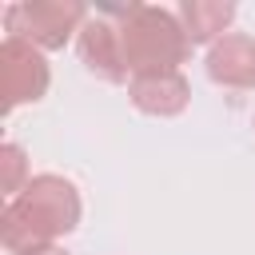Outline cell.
Segmentation results:
<instances>
[{
    "mask_svg": "<svg viewBox=\"0 0 255 255\" xmlns=\"http://www.w3.org/2000/svg\"><path fill=\"white\" fill-rule=\"evenodd\" d=\"M28 255H72V251H64V247L52 243V247H36V251H28Z\"/></svg>",
    "mask_w": 255,
    "mask_h": 255,
    "instance_id": "cell-10",
    "label": "cell"
},
{
    "mask_svg": "<svg viewBox=\"0 0 255 255\" xmlns=\"http://www.w3.org/2000/svg\"><path fill=\"white\" fill-rule=\"evenodd\" d=\"M104 12L116 20L124 68L131 80L151 72H179V64L191 52L179 12L155 8V4H104Z\"/></svg>",
    "mask_w": 255,
    "mask_h": 255,
    "instance_id": "cell-2",
    "label": "cell"
},
{
    "mask_svg": "<svg viewBox=\"0 0 255 255\" xmlns=\"http://www.w3.org/2000/svg\"><path fill=\"white\" fill-rule=\"evenodd\" d=\"M175 12H179V24H183L187 40L191 44H207V48L215 40H223L231 20H235V4L231 0H183Z\"/></svg>",
    "mask_w": 255,
    "mask_h": 255,
    "instance_id": "cell-8",
    "label": "cell"
},
{
    "mask_svg": "<svg viewBox=\"0 0 255 255\" xmlns=\"http://www.w3.org/2000/svg\"><path fill=\"white\" fill-rule=\"evenodd\" d=\"M28 155H24V147L20 143H4L0 147V187H4V195L8 199H16L24 187H28Z\"/></svg>",
    "mask_w": 255,
    "mask_h": 255,
    "instance_id": "cell-9",
    "label": "cell"
},
{
    "mask_svg": "<svg viewBox=\"0 0 255 255\" xmlns=\"http://www.w3.org/2000/svg\"><path fill=\"white\" fill-rule=\"evenodd\" d=\"M76 52H80V64L104 80V84H128V68H124V48H120V32H116V20L96 8V16L84 20L80 36H76Z\"/></svg>",
    "mask_w": 255,
    "mask_h": 255,
    "instance_id": "cell-5",
    "label": "cell"
},
{
    "mask_svg": "<svg viewBox=\"0 0 255 255\" xmlns=\"http://www.w3.org/2000/svg\"><path fill=\"white\" fill-rule=\"evenodd\" d=\"M88 16L92 12L80 0H20L8 4L4 28L8 36H20L40 52H60L72 36H80Z\"/></svg>",
    "mask_w": 255,
    "mask_h": 255,
    "instance_id": "cell-3",
    "label": "cell"
},
{
    "mask_svg": "<svg viewBox=\"0 0 255 255\" xmlns=\"http://www.w3.org/2000/svg\"><path fill=\"white\" fill-rule=\"evenodd\" d=\"M80 215H84V203H80L76 183L56 171H44V175H32L28 187L4 203L0 239L12 255H28V251L52 247L68 231H76Z\"/></svg>",
    "mask_w": 255,
    "mask_h": 255,
    "instance_id": "cell-1",
    "label": "cell"
},
{
    "mask_svg": "<svg viewBox=\"0 0 255 255\" xmlns=\"http://www.w3.org/2000/svg\"><path fill=\"white\" fill-rule=\"evenodd\" d=\"M52 84V68L44 60L40 48H32L20 36H4L0 44V92H4V112L20 108V104H36L44 100Z\"/></svg>",
    "mask_w": 255,
    "mask_h": 255,
    "instance_id": "cell-4",
    "label": "cell"
},
{
    "mask_svg": "<svg viewBox=\"0 0 255 255\" xmlns=\"http://www.w3.org/2000/svg\"><path fill=\"white\" fill-rule=\"evenodd\" d=\"M207 80L231 92H251L255 88V36L247 32H227L207 48Z\"/></svg>",
    "mask_w": 255,
    "mask_h": 255,
    "instance_id": "cell-6",
    "label": "cell"
},
{
    "mask_svg": "<svg viewBox=\"0 0 255 255\" xmlns=\"http://www.w3.org/2000/svg\"><path fill=\"white\" fill-rule=\"evenodd\" d=\"M128 100L143 116L171 120V116H179L191 104V84H187L183 72H151V76L128 80Z\"/></svg>",
    "mask_w": 255,
    "mask_h": 255,
    "instance_id": "cell-7",
    "label": "cell"
}]
</instances>
